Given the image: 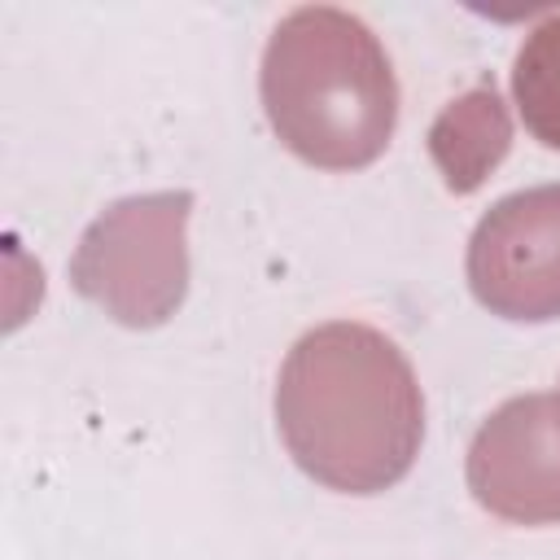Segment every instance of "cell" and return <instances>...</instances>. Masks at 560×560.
<instances>
[{
  "label": "cell",
  "instance_id": "cell-1",
  "mask_svg": "<svg viewBox=\"0 0 560 560\" xmlns=\"http://www.w3.org/2000/svg\"><path fill=\"white\" fill-rule=\"evenodd\" d=\"M276 424L306 477L341 494H381L420 455L424 398L398 341L372 324L332 319L284 354Z\"/></svg>",
  "mask_w": 560,
  "mask_h": 560
},
{
  "label": "cell",
  "instance_id": "cell-2",
  "mask_svg": "<svg viewBox=\"0 0 560 560\" xmlns=\"http://www.w3.org/2000/svg\"><path fill=\"white\" fill-rule=\"evenodd\" d=\"M276 140L319 171L376 162L398 127V79L372 26L337 4H302L276 22L258 70Z\"/></svg>",
  "mask_w": 560,
  "mask_h": 560
},
{
  "label": "cell",
  "instance_id": "cell-3",
  "mask_svg": "<svg viewBox=\"0 0 560 560\" xmlns=\"http://www.w3.org/2000/svg\"><path fill=\"white\" fill-rule=\"evenodd\" d=\"M188 188L136 192L105 206L74 245V293L122 328L166 324L188 293Z\"/></svg>",
  "mask_w": 560,
  "mask_h": 560
},
{
  "label": "cell",
  "instance_id": "cell-4",
  "mask_svg": "<svg viewBox=\"0 0 560 560\" xmlns=\"http://www.w3.org/2000/svg\"><path fill=\"white\" fill-rule=\"evenodd\" d=\"M468 289L503 319H560V184L499 197L468 241Z\"/></svg>",
  "mask_w": 560,
  "mask_h": 560
},
{
  "label": "cell",
  "instance_id": "cell-5",
  "mask_svg": "<svg viewBox=\"0 0 560 560\" xmlns=\"http://www.w3.org/2000/svg\"><path fill=\"white\" fill-rule=\"evenodd\" d=\"M472 499L512 525L560 521V394H516L472 433L464 464Z\"/></svg>",
  "mask_w": 560,
  "mask_h": 560
},
{
  "label": "cell",
  "instance_id": "cell-6",
  "mask_svg": "<svg viewBox=\"0 0 560 560\" xmlns=\"http://www.w3.org/2000/svg\"><path fill=\"white\" fill-rule=\"evenodd\" d=\"M512 149V114L494 83H477L429 127V158L451 192H477Z\"/></svg>",
  "mask_w": 560,
  "mask_h": 560
},
{
  "label": "cell",
  "instance_id": "cell-7",
  "mask_svg": "<svg viewBox=\"0 0 560 560\" xmlns=\"http://www.w3.org/2000/svg\"><path fill=\"white\" fill-rule=\"evenodd\" d=\"M512 96L525 131L547 149H560V13L525 35L512 61Z\"/></svg>",
  "mask_w": 560,
  "mask_h": 560
}]
</instances>
